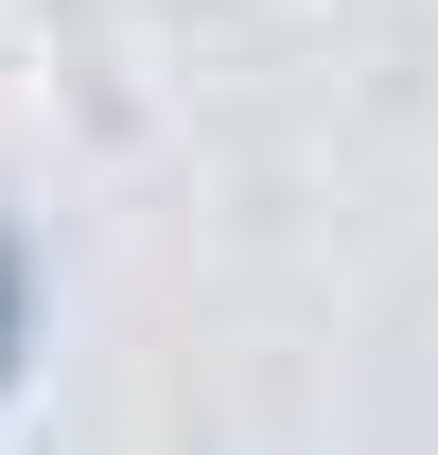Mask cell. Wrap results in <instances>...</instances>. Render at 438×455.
Segmentation results:
<instances>
[{"label":"cell","instance_id":"obj_1","mask_svg":"<svg viewBox=\"0 0 438 455\" xmlns=\"http://www.w3.org/2000/svg\"><path fill=\"white\" fill-rule=\"evenodd\" d=\"M36 315H53V281H36V228L0 211V403H18V368H36Z\"/></svg>","mask_w":438,"mask_h":455}]
</instances>
